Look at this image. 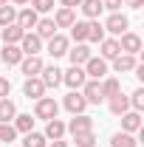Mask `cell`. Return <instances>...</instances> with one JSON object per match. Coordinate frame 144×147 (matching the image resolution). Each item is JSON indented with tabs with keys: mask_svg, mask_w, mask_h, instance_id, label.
<instances>
[{
	"mask_svg": "<svg viewBox=\"0 0 144 147\" xmlns=\"http://www.w3.org/2000/svg\"><path fill=\"white\" fill-rule=\"evenodd\" d=\"M62 82H65L71 91H79V88L88 82V76H85V68H82V65H71L68 71H62Z\"/></svg>",
	"mask_w": 144,
	"mask_h": 147,
	"instance_id": "obj_1",
	"label": "cell"
},
{
	"mask_svg": "<svg viewBox=\"0 0 144 147\" xmlns=\"http://www.w3.org/2000/svg\"><path fill=\"white\" fill-rule=\"evenodd\" d=\"M57 110H59V105L54 102V96H42V99H37V108H34V116L37 119H57Z\"/></svg>",
	"mask_w": 144,
	"mask_h": 147,
	"instance_id": "obj_2",
	"label": "cell"
},
{
	"mask_svg": "<svg viewBox=\"0 0 144 147\" xmlns=\"http://www.w3.org/2000/svg\"><path fill=\"white\" fill-rule=\"evenodd\" d=\"M105 74H108V59L90 57L88 62H85V76L88 79H105Z\"/></svg>",
	"mask_w": 144,
	"mask_h": 147,
	"instance_id": "obj_3",
	"label": "cell"
},
{
	"mask_svg": "<svg viewBox=\"0 0 144 147\" xmlns=\"http://www.w3.org/2000/svg\"><path fill=\"white\" fill-rule=\"evenodd\" d=\"M20 51H23V57H34V54H40L42 51V40L37 34H23V40H20Z\"/></svg>",
	"mask_w": 144,
	"mask_h": 147,
	"instance_id": "obj_4",
	"label": "cell"
},
{
	"mask_svg": "<svg viewBox=\"0 0 144 147\" xmlns=\"http://www.w3.org/2000/svg\"><path fill=\"white\" fill-rule=\"evenodd\" d=\"M65 130H71V136H76V133H88V130H93V119L85 116V113H76L71 122L65 125Z\"/></svg>",
	"mask_w": 144,
	"mask_h": 147,
	"instance_id": "obj_5",
	"label": "cell"
},
{
	"mask_svg": "<svg viewBox=\"0 0 144 147\" xmlns=\"http://www.w3.org/2000/svg\"><path fill=\"white\" fill-rule=\"evenodd\" d=\"M119 48H122L124 54H133V57H136L139 51H141V37L133 34V31H124L122 40H119Z\"/></svg>",
	"mask_w": 144,
	"mask_h": 147,
	"instance_id": "obj_6",
	"label": "cell"
},
{
	"mask_svg": "<svg viewBox=\"0 0 144 147\" xmlns=\"http://www.w3.org/2000/svg\"><path fill=\"white\" fill-rule=\"evenodd\" d=\"M82 96H85V102L88 105H99L105 96H102V88H99V79H88L85 85H82Z\"/></svg>",
	"mask_w": 144,
	"mask_h": 147,
	"instance_id": "obj_7",
	"label": "cell"
},
{
	"mask_svg": "<svg viewBox=\"0 0 144 147\" xmlns=\"http://www.w3.org/2000/svg\"><path fill=\"white\" fill-rule=\"evenodd\" d=\"M42 76H40V82L45 85V88H57L59 82H62V71L57 68V65H42Z\"/></svg>",
	"mask_w": 144,
	"mask_h": 147,
	"instance_id": "obj_8",
	"label": "cell"
},
{
	"mask_svg": "<svg viewBox=\"0 0 144 147\" xmlns=\"http://www.w3.org/2000/svg\"><path fill=\"white\" fill-rule=\"evenodd\" d=\"M127 26H130V20L124 14H119V11H113L108 17V23H105V31H110V34H124Z\"/></svg>",
	"mask_w": 144,
	"mask_h": 147,
	"instance_id": "obj_9",
	"label": "cell"
},
{
	"mask_svg": "<svg viewBox=\"0 0 144 147\" xmlns=\"http://www.w3.org/2000/svg\"><path fill=\"white\" fill-rule=\"evenodd\" d=\"M85 108H88V102H85V96L82 93H76V91H71L68 96H65V110L68 113H85Z\"/></svg>",
	"mask_w": 144,
	"mask_h": 147,
	"instance_id": "obj_10",
	"label": "cell"
},
{
	"mask_svg": "<svg viewBox=\"0 0 144 147\" xmlns=\"http://www.w3.org/2000/svg\"><path fill=\"white\" fill-rule=\"evenodd\" d=\"M23 93H26L28 99H42L45 85L40 82V76H28V79H26V85H23Z\"/></svg>",
	"mask_w": 144,
	"mask_h": 147,
	"instance_id": "obj_11",
	"label": "cell"
},
{
	"mask_svg": "<svg viewBox=\"0 0 144 147\" xmlns=\"http://www.w3.org/2000/svg\"><path fill=\"white\" fill-rule=\"evenodd\" d=\"M48 54L54 57H65L68 54V37H62V34H54L51 40H48Z\"/></svg>",
	"mask_w": 144,
	"mask_h": 147,
	"instance_id": "obj_12",
	"label": "cell"
},
{
	"mask_svg": "<svg viewBox=\"0 0 144 147\" xmlns=\"http://www.w3.org/2000/svg\"><path fill=\"white\" fill-rule=\"evenodd\" d=\"M68 59H71V65H85L90 59V48L85 42H76V48H68Z\"/></svg>",
	"mask_w": 144,
	"mask_h": 147,
	"instance_id": "obj_13",
	"label": "cell"
},
{
	"mask_svg": "<svg viewBox=\"0 0 144 147\" xmlns=\"http://www.w3.org/2000/svg\"><path fill=\"white\" fill-rule=\"evenodd\" d=\"M122 130H124V133L141 130V116H139V110H127V113H122Z\"/></svg>",
	"mask_w": 144,
	"mask_h": 147,
	"instance_id": "obj_14",
	"label": "cell"
},
{
	"mask_svg": "<svg viewBox=\"0 0 144 147\" xmlns=\"http://www.w3.org/2000/svg\"><path fill=\"white\" fill-rule=\"evenodd\" d=\"M20 68H23V74H26V79H28V76H37V74L42 71V59H40V57H23V59H20Z\"/></svg>",
	"mask_w": 144,
	"mask_h": 147,
	"instance_id": "obj_15",
	"label": "cell"
},
{
	"mask_svg": "<svg viewBox=\"0 0 144 147\" xmlns=\"http://www.w3.org/2000/svg\"><path fill=\"white\" fill-rule=\"evenodd\" d=\"M37 20H40V14H37L34 9L28 6V9H23V11H17V20H14V23H17L20 28L26 31V28H34V26H37Z\"/></svg>",
	"mask_w": 144,
	"mask_h": 147,
	"instance_id": "obj_16",
	"label": "cell"
},
{
	"mask_svg": "<svg viewBox=\"0 0 144 147\" xmlns=\"http://www.w3.org/2000/svg\"><path fill=\"white\" fill-rule=\"evenodd\" d=\"M0 59H3L6 65H20V59H23L20 45H3V48H0Z\"/></svg>",
	"mask_w": 144,
	"mask_h": 147,
	"instance_id": "obj_17",
	"label": "cell"
},
{
	"mask_svg": "<svg viewBox=\"0 0 144 147\" xmlns=\"http://www.w3.org/2000/svg\"><path fill=\"white\" fill-rule=\"evenodd\" d=\"M73 23H76V17H73V9H57V14H54V26L57 28H71Z\"/></svg>",
	"mask_w": 144,
	"mask_h": 147,
	"instance_id": "obj_18",
	"label": "cell"
},
{
	"mask_svg": "<svg viewBox=\"0 0 144 147\" xmlns=\"http://www.w3.org/2000/svg\"><path fill=\"white\" fill-rule=\"evenodd\" d=\"M23 34H26V31L20 28L17 23H11V26H3V42H6V45H17L20 40H23Z\"/></svg>",
	"mask_w": 144,
	"mask_h": 147,
	"instance_id": "obj_19",
	"label": "cell"
},
{
	"mask_svg": "<svg viewBox=\"0 0 144 147\" xmlns=\"http://www.w3.org/2000/svg\"><path fill=\"white\" fill-rule=\"evenodd\" d=\"M110 99V113H116V116H122V113H127V108H130V99H127L124 93H113V96H108Z\"/></svg>",
	"mask_w": 144,
	"mask_h": 147,
	"instance_id": "obj_20",
	"label": "cell"
},
{
	"mask_svg": "<svg viewBox=\"0 0 144 147\" xmlns=\"http://www.w3.org/2000/svg\"><path fill=\"white\" fill-rule=\"evenodd\" d=\"M136 65H139V59H136L133 54H119L116 59H113V68H116L119 74H127V71H133Z\"/></svg>",
	"mask_w": 144,
	"mask_h": 147,
	"instance_id": "obj_21",
	"label": "cell"
},
{
	"mask_svg": "<svg viewBox=\"0 0 144 147\" xmlns=\"http://www.w3.org/2000/svg\"><path fill=\"white\" fill-rule=\"evenodd\" d=\"M37 37H40V40H51V37L57 34V26H54V20L51 17H45V20H37Z\"/></svg>",
	"mask_w": 144,
	"mask_h": 147,
	"instance_id": "obj_22",
	"label": "cell"
},
{
	"mask_svg": "<svg viewBox=\"0 0 144 147\" xmlns=\"http://www.w3.org/2000/svg\"><path fill=\"white\" fill-rule=\"evenodd\" d=\"M17 116V108H14V102L6 96V99H0V125H9L11 119Z\"/></svg>",
	"mask_w": 144,
	"mask_h": 147,
	"instance_id": "obj_23",
	"label": "cell"
},
{
	"mask_svg": "<svg viewBox=\"0 0 144 147\" xmlns=\"http://www.w3.org/2000/svg\"><path fill=\"white\" fill-rule=\"evenodd\" d=\"M99 45H102V59H116V57L122 54V48H119V40H108V37H105Z\"/></svg>",
	"mask_w": 144,
	"mask_h": 147,
	"instance_id": "obj_24",
	"label": "cell"
},
{
	"mask_svg": "<svg viewBox=\"0 0 144 147\" xmlns=\"http://www.w3.org/2000/svg\"><path fill=\"white\" fill-rule=\"evenodd\" d=\"M65 136V122H59V119H48V125H45V139H62Z\"/></svg>",
	"mask_w": 144,
	"mask_h": 147,
	"instance_id": "obj_25",
	"label": "cell"
},
{
	"mask_svg": "<svg viewBox=\"0 0 144 147\" xmlns=\"http://www.w3.org/2000/svg\"><path fill=\"white\" fill-rule=\"evenodd\" d=\"M79 6H82L85 17H90V20H96L99 14H102V0H82Z\"/></svg>",
	"mask_w": 144,
	"mask_h": 147,
	"instance_id": "obj_26",
	"label": "cell"
},
{
	"mask_svg": "<svg viewBox=\"0 0 144 147\" xmlns=\"http://www.w3.org/2000/svg\"><path fill=\"white\" fill-rule=\"evenodd\" d=\"M88 40L90 42H102V40H105V26H102L99 20H90L88 23Z\"/></svg>",
	"mask_w": 144,
	"mask_h": 147,
	"instance_id": "obj_27",
	"label": "cell"
},
{
	"mask_svg": "<svg viewBox=\"0 0 144 147\" xmlns=\"http://www.w3.org/2000/svg\"><path fill=\"white\" fill-rule=\"evenodd\" d=\"M31 127H34L31 113H20V116H14V130H17V133H31Z\"/></svg>",
	"mask_w": 144,
	"mask_h": 147,
	"instance_id": "obj_28",
	"label": "cell"
},
{
	"mask_svg": "<svg viewBox=\"0 0 144 147\" xmlns=\"http://www.w3.org/2000/svg\"><path fill=\"white\" fill-rule=\"evenodd\" d=\"M99 88H102V96H105V99L122 91V85H119V79H116V76H108V79H102V82H99Z\"/></svg>",
	"mask_w": 144,
	"mask_h": 147,
	"instance_id": "obj_29",
	"label": "cell"
},
{
	"mask_svg": "<svg viewBox=\"0 0 144 147\" xmlns=\"http://www.w3.org/2000/svg\"><path fill=\"white\" fill-rule=\"evenodd\" d=\"M110 144L113 147H139V142L133 139V133H124V130H122V133H116V136L110 139Z\"/></svg>",
	"mask_w": 144,
	"mask_h": 147,
	"instance_id": "obj_30",
	"label": "cell"
},
{
	"mask_svg": "<svg viewBox=\"0 0 144 147\" xmlns=\"http://www.w3.org/2000/svg\"><path fill=\"white\" fill-rule=\"evenodd\" d=\"M73 142H76V147H96V136H93V130H88V133H76Z\"/></svg>",
	"mask_w": 144,
	"mask_h": 147,
	"instance_id": "obj_31",
	"label": "cell"
},
{
	"mask_svg": "<svg viewBox=\"0 0 144 147\" xmlns=\"http://www.w3.org/2000/svg\"><path fill=\"white\" fill-rule=\"evenodd\" d=\"M14 20H17L14 6H0V26H11Z\"/></svg>",
	"mask_w": 144,
	"mask_h": 147,
	"instance_id": "obj_32",
	"label": "cell"
},
{
	"mask_svg": "<svg viewBox=\"0 0 144 147\" xmlns=\"http://www.w3.org/2000/svg\"><path fill=\"white\" fill-rule=\"evenodd\" d=\"M71 37L76 42H85V40H88V23H73L71 26Z\"/></svg>",
	"mask_w": 144,
	"mask_h": 147,
	"instance_id": "obj_33",
	"label": "cell"
},
{
	"mask_svg": "<svg viewBox=\"0 0 144 147\" xmlns=\"http://www.w3.org/2000/svg\"><path fill=\"white\" fill-rule=\"evenodd\" d=\"M23 147H45V136L42 133H26Z\"/></svg>",
	"mask_w": 144,
	"mask_h": 147,
	"instance_id": "obj_34",
	"label": "cell"
},
{
	"mask_svg": "<svg viewBox=\"0 0 144 147\" xmlns=\"http://www.w3.org/2000/svg\"><path fill=\"white\" fill-rule=\"evenodd\" d=\"M14 136H17V130H14V125H0V142L11 144V142H14Z\"/></svg>",
	"mask_w": 144,
	"mask_h": 147,
	"instance_id": "obj_35",
	"label": "cell"
},
{
	"mask_svg": "<svg viewBox=\"0 0 144 147\" xmlns=\"http://www.w3.org/2000/svg\"><path fill=\"white\" fill-rule=\"evenodd\" d=\"M127 99H130V105H133L136 110H141V108H144V88H136Z\"/></svg>",
	"mask_w": 144,
	"mask_h": 147,
	"instance_id": "obj_36",
	"label": "cell"
},
{
	"mask_svg": "<svg viewBox=\"0 0 144 147\" xmlns=\"http://www.w3.org/2000/svg\"><path fill=\"white\" fill-rule=\"evenodd\" d=\"M28 3H31V9H34L37 14H40V11H51V9H54V0H28Z\"/></svg>",
	"mask_w": 144,
	"mask_h": 147,
	"instance_id": "obj_37",
	"label": "cell"
},
{
	"mask_svg": "<svg viewBox=\"0 0 144 147\" xmlns=\"http://www.w3.org/2000/svg\"><path fill=\"white\" fill-rule=\"evenodd\" d=\"M9 93H11V82H9V79H3V76H0V99H6V96H9Z\"/></svg>",
	"mask_w": 144,
	"mask_h": 147,
	"instance_id": "obj_38",
	"label": "cell"
},
{
	"mask_svg": "<svg viewBox=\"0 0 144 147\" xmlns=\"http://www.w3.org/2000/svg\"><path fill=\"white\" fill-rule=\"evenodd\" d=\"M122 0H102V9H110V11H119Z\"/></svg>",
	"mask_w": 144,
	"mask_h": 147,
	"instance_id": "obj_39",
	"label": "cell"
},
{
	"mask_svg": "<svg viewBox=\"0 0 144 147\" xmlns=\"http://www.w3.org/2000/svg\"><path fill=\"white\" fill-rule=\"evenodd\" d=\"M124 6H130V9H141L144 6V0H122Z\"/></svg>",
	"mask_w": 144,
	"mask_h": 147,
	"instance_id": "obj_40",
	"label": "cell"
},
{
	"mask_svg": "<svg viewBox=\"0 0 144 147\" xmlns=\"http://www.w3.org/2000/svg\"><path fill=\"white\" fill-rule=\"evenodd\" d=\"M79 3H82V0H62V6H65V9H76Z\"/></svg>",
	"mask_w": 144,
	"mask_h": 147,
	"instance_id": "obj_41",
	"label": "cell"
},
{
	"mask_svg": "<svg viewBox=\"0 0 144 147\" xmlns=\"http://www.w3.org/2000/svg\"><path fill=\"white\" fill-rule=\"evenodd\" d=\"M51 147H68V142H62V139H57V142H54Z\"/></svg>",
	"mask_w": 144,
	"mask_h": 147,
	"instance_id": "obj_42",
	"label": "cell"
},
{
	"mask_svg": "<svg viewBox=\"0 0 144 147\" xmlns=\"http://www.w3.org/2000/svg\"><path fill=\"white\" fill-rule=\"evenodd\" d=\"M14 3H17V6H26V3H28V0H14Z\"/></svg>",
	"mask_w": 144,
	"mask_h": 147,
	"instance_id": "obj_43",
	"label": "cell"
},
{
	"mask_svg": "<svg viewBox=\"0 0 144 147\" xmlns=\"http://www.w3.org/2000/svg\"><path fill=\"white\" fill-rule=\"evenodd\" d=\"M6 3H9V0H0V6H6Z\"/></svg>",
	"mask_w": 144,
	"mask_h": 147,
	"instance_id": "obj_44",
	"label": "cell"
}]
</instances>
